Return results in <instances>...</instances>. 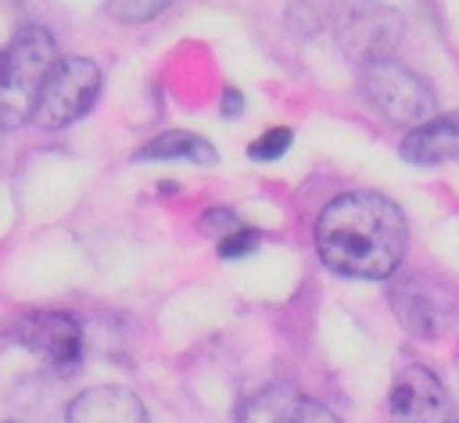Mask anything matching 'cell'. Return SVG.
I'll list each match as a JSON object with an SVG mask.
<instances>
[{
  "label": "cell",
  "mask_w": 459,
  "mask_h": 423,
  "mask_svg": "<svg viewBox=\"0 0 459 423\" xmlns=\"http://www.w3.org/2000/svg\"><path fill=\"white\" fill-rule=\"evenodd\" d=\"M68 423H147V412L126 387H90L68 405Z\"/></svg>",
  "instance_id": "ba28073f"
},
{
  "label": "cell",
  "mask_w": 459,
  "mask_h": 423,
  "mask_svg": "<svg viewBox=\"0 0 459 423\" xmlns=\"http://www.w3.org/2000/svg\"><path fill=\"white\" fill-rule=\"evenodd\" d=\"M54 65V36L39 25H25L18 39L0 54V125H22L32 118L36 97Z\"/></svg>",
  "instance_id": "7a4b0ae2"
},
{
  "label": "cell",
  "mask_w": 459,
  "mask_h": 423,
  "mask_svg": "<svg viewBox=\"0 0 459 423\" xmlns=\"http://www.w3.org/2000/svg\"><path fill=\"white\" fill-rule=\"evenodd\" d=\"M459 154V115H434L423 125L409 129L402 140V158L412 165H437Z\"/></svg>",
  "instance_id": "30bf717a"
},
{
  "label": "cell",
  "mask_w": 459,
  "mask_h": 423,
  "mask_svg": "<svg viewBox=\"0 0 459 423\" xmlns=\"http://www.w3.org/2000/svg\"><path fill=\"white\" fill-rule=\"evenodd\" d=\"M273 423H341V419L312 398H287V405L273 416Z\"/></svg>",
  "instance_id": "7c38bea8"
},
{
  "label": "cell",
  "mask_w": 459,
  "mask_h": 423,
  "mask_svg": "<svg viewBox=\"0 0 459 423\" xmlns=\"http://www.w3.org/2000/svg\"><path fill=\"white\" fill-rule=\"evenodd\" d=\"M172 0H108V14L115 22H151L154 14H161Z\"/></svg>",
  "instance_id": "4fadbf2b"
},
{
  "label": "cell",
  "mask_w": 459,
  "mask_h": 423,
  "mask_svg": "<svg viewBox=\"0 0 459 423\" xmlns=\"http://www.w3.org/2000/svg\"><path fill=\"white\" fill-rule=\"evenodd\" d=\"M359 86H362L366 100L394 125L416 129L427 118H434V93L427 90V82L391 57L366 61L359 68Z\"/></svg>",
  "instance_id": "3957f363"
},
{
  "label": "cell",
  "mask_w": 459,
  "mask_h": 423,
  "mask_svg": "<svg viewBox=\"0 0 459 423\" xmlns=\"http://www.w3.org/2000/svg\"><path fill=\"white\" fill-rule=\"evenodd\" d=\"M201 222H204V229H208V233H215L219 240H222V237H230V233L237 229V219H233L230 212H204V219H201Z\"/></svg>",
  "instance_id": "e0dca14e"
},
{
  "label": "cell",
  "mask_w": 459,
  "mask_h": 423,
  "mask_svg": "<svg viewBox=\"0 0 459 423\" xmlns=\"http://www.w3.org/2000/svg\"><path fill=\"white\" fill-rule=\"evenodd\" d=\"M18 341L36 355L50 358L57 369H68L82 355L79 323L65 312H29L18 319Z\"/></svg>",
  "instance_id": "52a82bcc"
},
{
  "label": "cell",
  "mask_w": 459,
  "mask_h": 423,
  "mask_svg": "<svg viewBox=\"0 0 459 423\" xmlns=\"http://www.w3.org/2000/svg\"><path fill=\"white\" fill-rule=\"evenodd\" d=\"M394 312L398 319L405 323V330H412L416 337H437L441 326L448 323V312L445 305L434 298V290L420 280V276H405L398 287H394Z\"/></svg>",
  "instance_id": "9c48e42d"
},
{
  "label": "cell",
  "mask_w": 459,
  "mask_h": 423,
  "mask_svg": "<svg viewBox=\"0 0 459 423\" xmlns=\"http://www.w3.org/2000/svg\"><path fill=\"white\" fill-rule=\"evenodd\" d=\"M100 90V72L93 61L86 57H57V65L50 68L36 108H32V122L39 129H61L68 122H75L79 115H86V108L93 104Z\"/></svg>",
  "instance_id": "5b68a950"
},
{
  "label": "cell",
  "mask_w": 459,
  "mask_h": 423,
  "mask_svg": "<svg viewBox=\"0 0 459 423\" xmlns=\"http://www.w3.org/2000/svg\"><path fill=\"white\" fill-rule=\"evenodd\" d=\"M22 29H25V7H22V0H0V54L18 39Z\"/></svg>",
  "instance_id": "9a60e30c"
},
{
  "label": "cell",
  "mask_w": 459,
  "mask_h": 423,
  "mask_svg": "<svg viewBox=\"0 0 459 423\" xmlns=\"http://www.w3.org/2000/svg\"><path fill=\"white\" fill-rule=\"evenodd\" d=\"M330 29L344 54L366 61H380L402 39V14L377 0H337Z\"/></svg>",
  "instance_id": "277c9868"
},
{
  "label": "cell",
  "mask_w": 459,
  "mask_h": 423,
  "mask_svg": "<svg viewBox=\"0 0 459 423\" xmlns=\"http://www.w3.org/2000/svg\"><path fill=\"white\" fill-rule=\"evenodd\" d=\"M384 409L391 423H455V401L427 366H402Z\"/></svg>",
  "instance_id": "8992f818"
},
{
  "label": "cell",
  "mask_w": 459,
  "mask_h": 423,
  "mask_svg": "<svg viewBox=\"0 0 459 423\" xmlns=\"http://www.w3.org/2000/svg\"><path fill=\"white\" fill-rule=\"evenodd\" d=\"M287 147H290V129H287V125H280V129L262 133V136L247 147V154H251L255 161H276V158H283V154H287Z\"/></svg>",
  "instance_id": "5bb4252c"
},
{
  "label": "cell",
  "mask_w": 459,
  "mask_h": 423,
  "mask_svg": "<svg viewBox=\"0 0 459 423\" xmlns=\"http://www.w3.org/2000/svg\"><path fill=\"white\" fill-rule=\"evenodd\" d=\"M251 247H255V233H247L244 226H237L230 237L219 240V255H222V258H237V255H244V251H251Z\"/></svg>",
  "instance_id": "2e32d148"
},
{
  "label": "cell",
  "mask_w": 459,
  "mask_h": 423,
  "mask_svg": "<svg viewBox=\"0 0 459 423\" xmlns=\"http://www.w3.org/2000/svg\"><path fill=\"white\" fill-rule=\"evenodd\" d=\"M222 104H226V115L233 118V115L240 111V93H237V90H226V93H222Z\"/></svg>",
  "instance_id": "ac0fdd59"
},
{
  "label": "cell",
  "mask_w": 459,
  "mask_h": 423,
  "mask_svg": "<svg viewBox=\"0 0 459 423\" xmlns=\"http://www.w3.org/2000/svg\"><path fill=\"white\" fill-rule=\"evenodd\" d=\"M136 158H190L197 165H215L219 151L197 133H161L151 143H143L136 151Z\"/></svg>",
  "instance_id": "8fae6325"
},
{
  "label": "cell",
  "mask_w": 459,
  "mask_h": 423,
  "mask_svg": "<svg viewBox=\"0 0 459 423\" xmlns=\"http://www.w3.org/2000/svg\"><path fill=\"white\" fill-rule=\"evenodd\" d=\"M316 247L323 265L341 276L384 280L405 255V215L380 194H341L319 212Z\"/></svg>",
  "instance_id": "6da1fadb"
}]
</instances>
